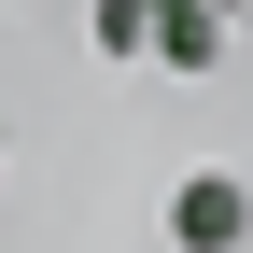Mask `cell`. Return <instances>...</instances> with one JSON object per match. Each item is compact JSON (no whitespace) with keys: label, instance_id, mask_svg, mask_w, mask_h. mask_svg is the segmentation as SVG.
<instances>
[{"label":"cell","instance_id":"2","mask_svg":"<svg viewBox=\"0 0 253 253\" xmlns=\"http://www.w3.org/2000/svg\"><path fill=\"white\" fill-rule=\"evenodd\" d=\"M169 239H183V253H239V239H253V197H239L225 169H197V183L169 197Z\"/></svg>","mask_w":253,"mask_h":253},{"label":"cell","instance_id":"1","mask_svg":"<svg viewBox=\"0 0 253 253\" xmlns=\"http://www.w3.org/2000/svg\"><path fill=\"white\" fill-rule=\"evenodd\" d=\"M239 28V0H99V56H141V71H197Z\"/></svg>","mask_w":253,"mask_h":253}]
</instances>
